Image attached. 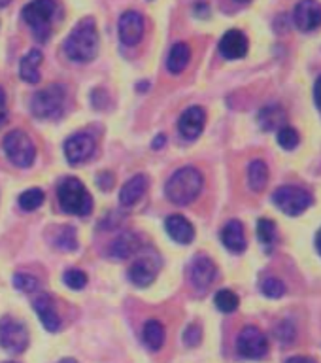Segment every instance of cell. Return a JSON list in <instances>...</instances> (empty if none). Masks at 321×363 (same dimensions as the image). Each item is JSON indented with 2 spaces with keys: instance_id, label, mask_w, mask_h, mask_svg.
I'll use <instances>...</instances> for the list:
<instances>
[{
  "instance_id": "6da1fadb",
  "label": "cell",
  "mask_w": 321,
  "mask_h": 363,
  "mask_svg": "<svg viewBox=\"0 0 321 363\" xmlns=\"http://www.w3.org/2000/svg\"><path fill=\"white\" fill-rule=\"evenodd\" d=\"M98 30L93 17H85L72 28V33L68 34L64 40V53L68 59L76 62H91L98 53Z\"/></svg>"
},
{
  "instance_id": "7a4b0ae2",
  "label": "cell",
  "mask_w": 321,
  "mask_h": 363,
  "mask_svg": "<svg viewBox=\"0 0 321 363\" xmlns=\"http://www.w3.org/2000/svg\"><path fill=\"white\" fill-rule=\"evenodd\" d=\"M201 189H203V174L193 167H184V169L176 170L164 186V193H167L169 201L178 206L193 203L198 197Z\"/></svg>"
},
{
  "instance_id": "3957f363",
  "label": "cell",
  "mask_w": 321,
  "mask_h": 363,
  "mask_svg": "<svg viewBox=\"0 0 321 363\" xmlns=\"http://www.w3.org/2000/svg\"><path fill=\"white\" fill-rule=\"evenodd\" d=\"M57 199L61 204L62 212L72 216H87L93 210V199H91L87 187L78 178H64L57 186Z\"/></svg>"
},
{
  "instance_id": "277c9868",
  "label": "cell",
  "mask_w": 321,
  "mask_h": 363,
  "mask_svg": "<svg viewBox=\"0 0 321 363\" xmlns=\"http://www.w3.org/2000/svg\"><path fill=\"white\" fill-rule=\"evenodd\" d=\"M67 91L61 84H51L45 89L34 93L30 110L38 119H55L62 113Z\"/></svg>"
},
{
  "instance_id": "5b68a950",
  "label": "cell",
  "mask_w": 321,
  "mask_h": 363,
  "mask_svg": "<svg viewBox=\"0 0 321 363\" xmlns=\"http://www.w3.org/2000/svg\"><path fill=\"white\" fill-rule=\"evenodd\" d=\"M53 13H55V0H33L21 11L25 23L33 28L34 36L40 42L50 38V21Z\"/></svg>"
},
{
  "instance_id": "8992f818",
  "label": "cell",
  "mask_w": 321,
  "mask_h": 363,
  "mask_svg": "<svg viewBox=\"0 0 321 363\" xmlns=\"http://www.w3.org/2000/svg\"><path fill=\"white\" fill-rule=\"evenodd\" d=\"M2 147H4L6 157L10 159L11 163L19 167V169H28L34 163L36 147H34L30 136L27 133H23V130H11V133H8L4 136Z\"/></svg>"
},
{
  "instance_id": "52a82bcc",
  "label": "cell",
  "mask_w": 321,
  "mask_h": 363,
  "mask_svg": "<svg viewBox=\"0 0 321 363\" xmlns=\"http://www.w3.org/2000/svg\"><path fill=\"white\" fill-rule=\"evenodd\" d=\"M272 201H274L278 208L282 210L283 214L299 216L312 204V195L306 189H303V187L282 186L274 191Z\"/></svg>"
},
{
  "instance_id": "ba28073f",
  "label": "cell",
  "mask_w": 321,
  "mask_h": 363,
  "mask_svg": "<svg viewBox=\"0 0 321 363\" xmlns=\"http://www.w3.org/2000/svg\"><path fill=\"white\" fill-rule=\"evenodd\" d=\"M0 345L11 354H21L28 346V331L11 316L0 320Z\"/></svg>"
},
{
  "instance_id": "9c48e42d",
  "label": "cell",
  "mask_w": 321,
  "mask_h": 363,
  "mask_svg": "<svg viewBox=\"0 0 321 363\" xmlns=\"http://www.w3.org/2000/svg\"><path fill=\"white\" fill-rule=\"evenodd\" d=\"M238 354L242 357H248V359H261V357L266 356L269 352V342H266L265 333L261 331L259 328H254V325H248L244 328L238 335L237 340Z\"/></svg>"
},
{
  "instance_id": "30bf717a",
  "label": "cell",
  "mask_w": 321,
  "mask_h": 363,
  "mask_svg": "<svg viewBox=\"0 0 321 363\" xmlns=\"http://www.w3.org/2000/svg\"><path fill=\"white\" fill-rule=\"evenodd\" d=\"M293 23L300 33H312L321 27V4L317 0H300L293 8Z\"/></svg>"
},
{
  "instance_id": "8fae6325",
  "label": "cell",
  "mask_w": 321,
  "mask_h": 363,
  "mask_svg": "<svg viewBox=\"0 0 321 363\" xmlns=\"http://www.w3.org/2000/svg\"><path fill=\"white\" fill-rule=\"evenodd\" d=\"M119 40L125 45H136L144 36V17L135 10L125 11L118 23Z\"/></svg>"
},
{
  "instance_id": "7c38bea8",
  "label": "cell",
  "mask_w": 321,
  "mask_h": 363,
  "mask_svg": "<svg viewBox=\"0 0 321 363\" xmlns=\"http://www.w3.org/2000/svg\"><path fill=\"white\" fill-rule=\"evenodd\" d=\"M93 152H95V140L87 133L72 135L64 142V155H67L68 163H84L93 155Z\"/></svg>"
},
{
  "instance_id": "4fadbf2b",
  "label": "cell",
  "mask_w": 321,
  "mask_h": 363,
  "mask_svg": "<svg viewBox=\"0 0 321 363\" xmlns=\"http://www.w3.org/2000/svg\"><path fill=\"white\" fill-rule=\"evenodd\" d=\"M189 278L197 291H206L215 278L214 261L210 259L208 255H197L189 269Z\"/></svg>"
},
{
  "instance_id": "5bb4252c",
  "label": "cell",
  "mask_w": 321,
  "mask_h": 363,
  "mask_svg": "<svg viewBox=\"0 0 321 363\" xmlns=\"http://www.w3.org/2000/svg\"><path fill=\"white\" fill-rule=\"evenodd\" d=\"M159 271V261L153 259V255H142L130 265L129 277L130 282L138 288H147L155 280Z\"/></svg>"
},
{
  "instance_id": "9a60e30c",
  "label": "cell",
  "mask_w": 321,
  "mask_h": 363,
  "mask_svg": "<svg viewBox=\"0 0 321 363\" xmlns=\"http://www.w3.org/2000/svg\"><path fill=\"white\" fill-rule=\"evenodd\" d=\"M204 123H206V113L201 106H191L187 108L186 112L180 116V121H178V130L180 135L186 138V140H195L201 136L204 129Z\"/></svg>"
},
{
  "instance_id": "2e32d148",
  "label": "cell",
  "mask_w": 321,
  "mask_h": 363,
  "mask_svg": "<svg viewBox=\"0 0 321 363\" xmlns=\"http://www.w3.org/2000/svg\"><path fill=\"white\" fill-rule=\"evenodd\" d=\"M220 51L225 59H242L248 53V38L242 30L231 28L220 40Z\"/></svg>"
},
{
  "instance_id": "e0dca14e",
  "label": "cell",
  "mask_w": 321,
  "mask_h": 363,
  "mask_svg": "<svg viewBox=\"0 0 321 363\" xmlns=\"http://www.w3.org/2000/svg\"><path fill=\"white\" fill-rule=\"evenodd\" d=\"M34 311L38 314L40 322L44 325L50 333H55L61 328V318H59V312L55 308V303L51 301V297L47 295H38L33 303Z\"/></svg>"
},
{
  "instance_id": "ac0fdd59",
  "label": "cell",
  "mask_w": 321,
  "mask_h": 363,
  "mask_svg": "<svg viewBox=\"0 0 321 363\" xmlns=\"http://www.w3.org/2000/svg\"><path fill=\"white\" fill-rule=\"evenodd\" d=\"M164 227H167L169 237L178 244H191L195 238V227L184 216H169L164 221Z\"/></svg>"
},
{
  "instance_id": "d6986e66",
  "label": "cell",
  "mask_w": 321,
  "mask_h": 363,
  "mask_svg": "<svg viewBox=\"0 0 321 363\" xmlns=\"http://www.w3.org/2000/svg\"><path fill=\"white\" fill-rule=\"evenodd\" d=\"M147 191V176L146 174H136L133 176L119 191V203L123 206H133L144 197V193Z\"/></svg>"
},
{
  "instance_id": "ffe728a7",
  "label": "cell",
  "mask_w": 321,
  "mask_h": 363,
  "mask_svg": "<svg viewBox=\"0 0 321 363\" xmlns=\"http://www.w3.org/2000/svg\"><path fill=\"white\" fill-rule=\"evenodd\" d=\"M221 242L227 250H231L235 254H240L246 250V235H244V227L238 220H231L223 227L221 231Z\"/></svg>"
},
{
  "instance_id": "44dd1931",
  "label": "cell",
  "mask_w": 321,
  "mask_h": 363,
  "mask_svg": "<svg viewBox=\"0 0 321 363\" xmlns=\"http://www.w3.org/2000/svg\"><path fill=\"white\" fill-rule=\"evenodd\" d=\"M44 61V55L40 50H30L27 55L21 59V65H19V76H21L23 82L27 84H38L40 82V65Z\"/></svg>"
},
{
  "instance_id": "7402d4cb",
  "label": "cell",
  "mask_w": 321,
  "mask_h": 363,
  "mask_svg": "<svg viewBox=\"0 0 321 363\" xmlns=\"http://www.w3.org/2000/svg\"><path fill=\"white\" fill-rule=\"evenodd\" d=\"M138 250H140V240L135 233H123L110 246V255L113 259H127L133 257Z\"/></svg>"
},
{
  "instance_id": "603a6c76",
  "label": "cell",
  "mask_w": 321,
  "mask_h": 363,
  "mask_svg": "<svg viewBox=\"0 0 321 363\" xmlns=\"http://www.w3.org/2000/svg\"><path fill=\"white\" fill-rule=\"evenodd\" d=\"M257 121H259V127L263 130L282 129L283 121H286V112L278 104H269L257 113Z\"/></svg>"
},
{
  "instance_id": "cb8c5ba5",
  "label": "cell",
  "mask_w": 321,
  "mask_h": 363,
  "mask_svg": "<svg viewBox=\"0 0 321 363\" xmlns=\"http://www.w3.org/2000/svg\"><path fill=\"white\" fill-rule=\"evenodd\" d=\"M191 61V50L186 42H178V44L172 45V50L169 53V61H167V67L172 74H180L186 70V67Z\"/></svg>"
},
{
  "instance_id": "d4e9b609",
  "label": "cell",
  "mask_w": 321,
  "mask_h": 363,
  "mask_svg": "<svg viewBox=\"0 0 321 363\" xmlns=\"http://www.w3.org/2000/svg\"><path fill=\"white\" fill-rule=\"evenodd\" d=\"M142 337H144V342H146L150 350H161L164 345V339H167L163 323L159 320H147L146 325H144V331H142Z\"/></svg>"
},
{
  "instance_id": "484cf974",
  "label": "cell",
  "mask_w": 321,
  "mask_h": 363,
  "mask_svg": "<svg viewBox=\"0 0 321 363\" xmlns=\"http://www.w3.org/2000/svg\"><path fill=\"white\" fill-rule=\"evenodd\" d=\"M266 182H269V167L265 164V161H252L248 167V184L254 191H263L266 187Z\"/></svg>"
},
{
  "instance_id": "4316f807",
  "label": "cell",
  "mask_w": 321,
  "mask_h": 363,
  "mask_svg": "<svg viewBox=\"0 0 321 363\" xmlns=\"http://www.w3.org/2000/svg\"><path fill=\"white\" fill-rule=\"evenodd\" d=\"M53 244L55 248L64 250V252H72V250L78 248V238H76V231H74L72 225L61 227L57 235L53 237Z\"/></svg>"
},
{
  "instance_id": "83f0119b",
  "label": "cell",
  "mask_w": 321,
  "mask_h": 363,
  "mask_svg": "<svg viewBox=\"0 0 321 363\" xmlns=\"http://www.w3.org/2000/svg\"><path fill=\"white\" fill-rule=\"evenodd\" d=\"M44 204V191L38 189V187H33V189H27L19 195V206L27 212H33V210L40 208Z\"/></svg>"
},
{
  "instance_id": "f1b7e54d",
  "label": "cell",
  "mask_w": 321,
  "mask_h": 363,
  "mask_svg": "<svg viewBox=\"0 0 321 363\" xmlns=\"http://www.w3.org/2000/svg\"><path fill=\"white\" fill-rule=\"evenodd\" d=\"M238 295L235 294V291H231V289H221V291H218L215 294V306L220 308L221 312H235L238 308Z\"/></svg>"
},
{
  "instance_id": "f546056e",
  "label": "cell",
  "mask_w": 321,
  "mask_h": 363,
  "mask_svg": "<svg viewBox=\"0 0 321 363\" xmlns=\"http://www.w3.org/2000/svg\"><path fill=\"white\" fill-rule=\"evenodd\" d=\"M257 237H259V240L265 246H271L274 242V238H276V225H274V221L261 218L257 221Z\"/></svg>"
},
{
  "instance_id": "4dcf8cb0",
  "label": "cell",
  "mask_w": 321,
  "mask_h": 363,
  "mask_svg": "<svg viewBox=\"0 0 321 363\" xmlns=\"http://www.w3.org/2000/svg\"><path fill=\"white\" fill-rule=\"evenodd\" d=\"M278 144L283 150H293L299 144V133L293 127H282V129L278 130Z\"/></svg>"
},
{
  "instance_id": "1f68e13d",
  "label": "cell",
  "mask_w": 321,
  "mask_h": 363,
  "mask_svg": "<svg viewBox=\"0 0 321 363\" xmlns=\"http://www.w3.org/2000/svg\"><path fill=\"white\" fill-rule=\"evenodd\" d=\"M261 291L271 299H278V297H282L286 294V286L278 278H266L265 282L261 284Z\"/></svg>"
},
{
  "instance_id": "d6a6232c",
  "label": "cell",
  "mask_w": 321,
  "mask_h": 363,
  "mask_svg": "<svg viewBox=\"0 0 321 363\" xmlns=\"http://www.w3.org/2000/svg\"><path fill=\"white\" fill-rule=\"evenodd\" d=\"M62 280L70 289H84L87 286V274L78 271V269H70V271L64 272Z\"/></svg>"
},
{
  "instance_id": "836d02e7",
  "label": "cell",
  "mask_w": 321,
  "mask_h": 363,
  "mask_svg": "<svg viewBox=\"0 0 321 363\" xmlns=\"http://www.w3.org/2000/svg\"><path fill=\"white\" fill-rule=\"evenodd\" d=\"M13 286L19 291H36L40 288L38 278L30 277V274H16L13 277Z\"/></svg>"
},
{
  "instance_id": "e575fe53",
  "label": "cell",
  "mask_w": 321,
  "mask_h": 363,
  "mask_svg": "<svg viewBox=\"0 0 321 363\" xmlns=\"http://www.w3.org/2000/svg\"><path fill=\"white\" fill-rule=\"evenodd\" d=\"M201 328H198L197 323H191V325H187V329L184 331V342L187 346H197L201 342Z\"/></svg>"
},
{
  "instance_id": "d590c367",
  "label": "cell",
  "mask_w": 321,
  "mask_h": 363,
  "mask_svg": "<svg viewBox=\"0 0 321 363\" xmlns=\"http://www.w3.org/2000/svg\"><path fill=\"white\" fill-rule=\"evenodd\" d=\"M276 339L282 342H291L295 339V328L289 322H282L276 328Z\"/></svg>"
},
{
  "instance_id": "8d00e7d4",
  "label": "cell",
  "mask_w": 321,
  "mask_h": 363,
  "mask_svg": "<svg viewBox=\"0 0 321 363\" xmlns=\"http://www.w3.org/2000/svg\"><path fill=\"white\" fill-rule=\"evenodd\" d=\"M96 182H98V187H101L102 191H108V189L113 187V174L112 172H101Z\"/></svg>"
},
{
  "instance_id": "74e56055",
  "label": "cell",
  "mask_w": 321,
  "mask_h": 363,
  "mask_svg": "<svg viewBox=\"0 0 321 363\" xmlns=\"http://www.w3.org/2000/svg\"><path fill=\"white\" fill-rule=\"evenodd\" d=\"M6 119V93L0 87V123H4Z\"/></svg>"
},
{
  "instance_id": "f35d334b",
  "label": "cell",
  "mask_w": 321,
  "mask_h": 363,
  "mask_svg": "<svg viewBox=\"0 0 321 363\" xmlns=\"http://www.w3.org/2000/svg\"><path fill=\"white\" fill-rule=\"evenodd\" d=\"M314 101H316V106L321 110V76L316 79V85H314Z\"/></svg>"
},
{
  "instance_id": "ab89813d",
  "label": "cell",
  "mask_w": 321,
  "mask_h": 363,
  "mask_svg": "<svg viewBox=\"0 0 321 363\" xmlns=\"http://www.w3.org/2000/svg\"><path fill=\"white\" fill-rule=\"evenodd\" d=\"M286 363H316V362H314V359H310V357L297 356V357H289Z\"/></svg>"
},
{
  "instance_id": "60d3db41",
  "label": "cell",
  "mask_w": 321,
  "mask_h": 363,
  "mask_svg": "<svg viewBox=\"0 0 321 363\" xmlns=\"http://www.w3.org/2000/svg\"><path fill=\"white\" fill-rule=\"evenodd\" d=\"M164 142H167V136H164V135H157V138H155V140H153V144H152L153 150H161Z\"/></svg>"
},
{
  "instance_id": "b9f144b4",
  "label": "cell",
  "mask_w": 321,
  "mask_h": 363,
  "mask_svg": "<svg viewBox=\"0 0 321 363\" xmlns=\"http://www.w3.org/2000/svg\"><path fill=\"white\" fill-rule=\"evenodd\" d=\"M316 248H317V252L321 254V229H320V233L316 235Z\"/></svg>"
},
{
  "instance_id": "7bdbcfd3",
  "label": "cell",
  "mask_w": 321,
  "mask_h": 363,
  "mask_svg": "<svg viewBox=\"0 0 321 363\" xmlns=\"http://www.w3.org/2000/svg\"><path fill=\"white\" fill-rule=\"evenodd\" d=\"M59 363H78L76 359H72V357H64V359H61Z\"/></svg>"
},
{
  "instance_id": "ee69618b",
  "label": "cell",
  "mask_w": 321,
  "mask_h": 363,
  "mask_svg": "<svg viewBox=\"0 0 321 363\" xmlns=\"http://www.w3.org/2000/svg\"><path fill=\"white\" fill-rule=\"evenodd\" d=\"M8 4H10V0H0V8H4Z\"/></svg>"
},
{
  "instance_id": "f6af8a7d",
  "label": "cell",
  "mask_w": 321,
  "mask_h": 363,
  "mask_svg": "<svg viewBox=\"0 0 321 363\" xmlns=\"http://www.w3.org/2000/svg\"><path fill=\"white\" fill-rule=\"evenodd\" d=\"M238 2H249V0H238Z\"/></svg>"
}]
</instances>
